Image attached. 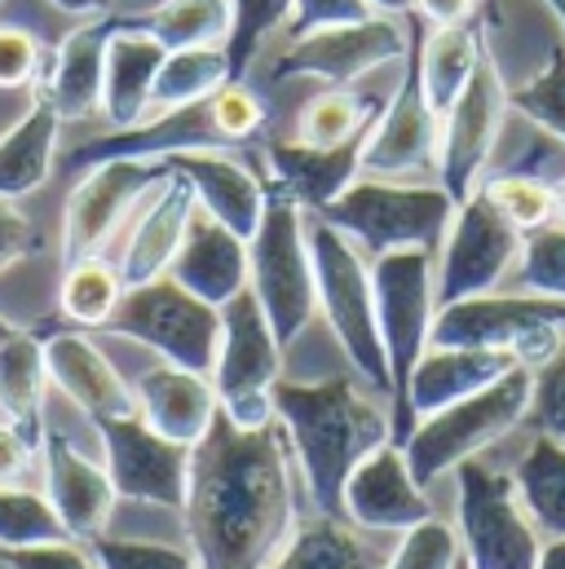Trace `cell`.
Here are the masks:
<instances>
[{
    "label": "cell",
    "instance_id": "10",
    "mask_svg": "<svg viewBox=\"0 0 565 569\" xmlns=\"http://www.w3.org/2000/svg\"><path fill=\"white\" fill-rule=\"evenodd\" d=\"M282 376V345L261 309V300L244 287L221 305V345L212 362V389L221 416L239 428L275 425V385Z\"/></svg>",
    "mask_w": 565,
    "mask_h": 569
},
{
    "label": "cell",
    "instance_id": "6",
    "mask_svg": "<svg viewBox=\"0 0 565 569\" xmlns=\"http://www.w3.org/2000/svg\"><path fill=\"white\" fill-rule=\"evenodd\" d=\"M305 234H309V257H314L318 309H323L336 345L345 349L358 380L389 393V362H385V345H380V327H376V287H371L367 257L323 217L305 212Z\"/></svg>",
    "mask_w": 565,
    "mask_h": 569
},
{
    "label": "cell",
    "instance_id": "21",
    "mask_svg": "<svg viewBox=\"0 0 565 569\" xmlns=\"http://www.w3.org/2000/svg\"><path fill=\"white\" fill-rule=\"evenodd\" d=\"M40 455H44V499L58 512L67 539H98L111 526V512L120 503L111 477L102 463H93L89 455H80L58 428L40 432Z\"/></svg>",
    "mask_w": 565,
    "mask_h": 569
},
{
    "label": "cell",
    "instance_id": "48",
    "mask_svg": "<svg viewBox=\"0 0 565 569\" xmlns=\"http://www.w3.org/2000/svg\"><path fill=\"white\" fill-rule=\"evenodd\" d=\"M376 9L367 0H291V13L282 22V36H305L318 27H340V22H363Z\"/></svg>",
    "mask_w": 565,
    "mask_h": 569
},
{
    "label": "cell",
    "instance_id": "29",
    "mask_svg": "<svg viewBox=\"0 0 565 569\" xmlns=\"http://www.w3.org/2000/svg\"><path fill=\"white\" fill-rule=\"evenodd\" d=\"M163 44L155 36H146L133 27H120L107 44V80H102V116L111 129H129L150 116V93H155V76L163 62Z\"/></svg>",
    "mask_w": 565,
    "mask_h": 569
},
{
    "label": "cell",
    "instance_id": "19",
    "mask_svg": "<svg viewBox=\"0 0 565 569\" xmlns=\"http://www.w3.org/2000/svg\"><path fill=\"white\" fill-rule=\"evenodd\" d=\"M340 517L358 530H389V535H403L433 517V503L398 441H380L371 455L358 459V468L340 490Z\"/></svg>",
    "mask_w": 565,
    "mask_h": 569
},
{
    "label": "cell",
    "instance_id": "18",
    "mask_svg": "<svg viewBox=\"0 0 565 569\" xmlns=\"http://www.w3.org/2000/svg\"><path fill=\"white\" fill-rule=\"evenodd\" d=\"M93 428H98L102 455H107L102 468H107L120 499L181 512L186 486H190V446L168 441L163 432L146 425L138 411L116 416V420H98Z\"/></svg>",
    "mask_w": 565,
    "mask_h": 569
},
{
    "label": "cell",
    "instance_id": "37",
    "mask_svg": "<svg viewBox=\"0 0 565 569\" xmlns=\"http://www.w3.org/2000/svg\"><path fill=\"white\" fill-rule=\"evenodd\" d=\"M133 27L155 36L163 49L226 44L230 36V0H163L146 13H133Z\"/></svg>",
    "mask_w": 565,
    "mask_h": 569
},
{
    "label": "cell",
    "instance_id": "58",
    "mask_svg": "<svg viewBox=\"0 0 565 569\" xmlns=\"http://www.w3.org/2000/svg\"><path fill=\"white\" fill-rule=\"evenodd\" d=\"M0 4H4V0H0Z\"/></svg>",
    "mask_w": 565,
    "mask_h": 569
},
{
    "label": "cell",
    "instance_id": "1",
    "mask_svg": "<svg viewBox=\"0 0 565 569\" xmlns=\"http://www.w3.org/2000/svg\"><path fill=\"white\" fill-rule=\"evenodd\" d=\"M279 420L239 428L217 411L190 446L186 543L199 569H261L296 526V495Z\"/></svg>",
    "mask_w": 565,
    "mask_h": 569
},
{
    "label": "cell",
    "instance_id": "17",
    "mask_svg": "<svg viewBox=\"0 0 565 569\" xmlns=\"http://www.w3.org/2000/svg\"><path fill=\"white\" fill-rule=\"evenodd\" d=\"M163 172H168L163 159H107L85 168L62 212V261L71 266L98 257Z\"/></svg>",
    "mask_w": 565,
    "mask_h": 569
},
{
    "label": "cell",
    "instance_id": "5",
    "mask_svg": "<svg viewBox=\"0 0 565 569\" xmlns=\"http://www.w3.org/2000/svg\"><path fill=\"white\" fill-rule=\"evenodd\" d=\"M531 398H535V367H513L495 385L416 420L403 441L416 481L428 490L437 477L455 472L464 459H477L482 450L504 441L522 420H531Z\"/></svg>",
    "mask_w": 565,
    "mask_h": 569
},
{
    "label": "cell",
    "instance_id": "41",
    "mask_svg": "<svg viewBox=\"0 0 565 569\" xmlns=\"http://www.w3.org/2000/svg\"><path fill=\"white\" fill-rule=\"evenodd\" d=\"M53 539H67V530L49 508V499L27 486H0V552L53 543Z\"/></svg>",
    "mask_w": 565,
    "mask_h": 569
},
{
    "label": "cell",
    "instance_id": "25",
    "mask_svg": "<svg viewBox=\"0 0 565 569\" xmlns=\"http://www.w3.org/2000/svg\"><path fill=\"white\" fill-rule=\"evenodd\" d=\"M168 279L181 283L190 296L208 300L212 309H221L248 287V239H239L235 230H226L221 221L195 208L186 239L168 266Z\"/></svg>",
    "mask_w": 565,
    "mask_h": 569
},
{
    "label": "cell",
    "instance_id": "32",
    "mask_svg": "<svg viewBox=\"0 0 565 569\" xmlns=\"http://www.w3.org/2000/svg\"><path fill=\"white\" fill-rule=\"evenodd\" d=\"M385 557L345 521V517H309L296 521L279 552L261 569H380Z\"/></svg>",
    "mask_w": 565,
    "mask_h": 569
},
{
    "label": "cell",
    "instance_id": "20",
    "mask_svg": "<svg viewBox=\"0 0 565 569\" xmlns=\"http://www.w3.org/2000/svg\"><path fill=\"white\" fill-rule=\"evenodd\" d=\"M133 13H98V18H85L80 27H71L53 53L44 58V71L36 80V98H44L58 120L67 124H80L89 116L102 111V80H107V44L120 27H129Z\"/></svg>",
    "mask_w": 565,
    "mask_h": 569
},
{
    "label": "cell",
    "instance_id": "7",
    "mask_svg": "<svg viewBox=\"0 0 565 569\" xmlns=\"http://www.w3.org/2000/svg\"><path fill=\"white\" fill-rule=\"evenodd\" d=\"M433 257L424 248L385 252L371 261V287H376V327L389 362V437L403 446L412 432L407 416V385L412 371L433 340L437 296H433Z\"/></svg>",
    "mask_w": 565,
    "mask_h": 569
},
{
    "label": "cell",
    "instance_id": "12",
    "mask_svg": "<svg viewBox=\"0 0 565 569\" xmlns=\"http://www.w3.org/2000/svg\"><path fill=\"white\" fill-rule=\"evenodd\" d=\"M102 331L155 349L172 367L212 376L217 345H221V309H212L208 300L190 296L186 287L163 274L155 283L125 287V296Z\"/></svg>",
    "mask_w": 565,
    "mask_h": 569
},
{
    "label": "cell",
    "instance_id": "34",
    "mask_svg": "<svg viewBox=\"0 0 565 569\" xmlns=\"http://www.w3.org/2000/svg\"><path fill=\"white\" fill-rule=\"evenodd\" d=\"M513 486L539 535L565 539V437L539 428L513 468Z\"/></svg>",
    "mask_w": 565,
    "mask_h": 569
},
{
    "label": "cell",
    "instance_id": "40",
    "mask_svg": "<svg viewBox=\"0 0 565 569\" xmlns=\"http://www.w3.org/2000/svg\"><path fill=\"white\" fill-rule=\"evenodd\" d=\"M522 234L557 221V186L535 177V172H495V177H482L477 186Z\"/></svg>",
    "mask_w": 565,
    "mask_h": 569
},
{
    "label": "cell",
    "instance_id": "52",
    "mask_svg": "<svg viewBox=\"0 0 565 569\" xmlns=\"http://www.w3.org/2000/svg\"><path fill=\"white\" fill-rule=\"evenodd\" d=\"M412 13L428 27H450V22L477 18V0H412Z\"/></svg>",
    "mask_w": 565,
    "mask_h": 569
},
{
    "label": "cell",
    "instance_id": "2",
    "mask_svg": "<svg viewBox=\"0 0 565 569\" xmlns=\"http://www.w3.org/2000/svg\"><path fill=\"white\" fill-rule=\"evenodd\" d=\"M275 420L287 450L300 463L309 499L318 512L340 517V490L363 455L389 437V411L371 402L358 376L331 380H282L275 385Z\"/></svg>",
    "mask_w": 565,
    "mask_h": 569
},
{
    "label": "cell",
    "instance_id": "53",
    "mask_svg": "<svg viewBox=\"0 0 565 569\" xmlns=\"http://www.w3.org/2000/svg\"><path fill=\"white\" fill-rule=\"evenodd\" d=\"M53 9H62V13H71V18H98V13H111L116 9V0H49Z\"/></svg>",
    "mask_w": 565,
    "mask_h": 569
},
{
    "label": "cell",
    "instance_id": "51",
    "mask_svg": "<svg viewBox=\"0 0 565 569\" xmlns=\"http://www.w3.org/2000/svg\"><path fill=\"white\" fill-rule=\"evenodd\" d=\"M36 455V437L13 420H0V486H22Z\"/></svg>",
    "mask_w": 565,
    "mask_h": 569
},
{
    "label": "cell",
    "instance_id": "31",
    "mask_svg": "<svg viewBox=\"0 0 565 569\" xmlns=\"http://www.w3.org/2000/svg\"><path fill=\"white\" fill-rule=\"evenodd\" d=\"M44 336L13 327L0 318V416L27 428L31 437L44 432Z\"/></svg>",
    "mask_w": 565,
    "mask_h": 569
},
{
    "label": "cell",
    "instance_id": "39",
    "mask_svg": "<svg viewBox=\"0 0 565 569\" xmlns=\"http://www.w3.org/2000/svg\"><path fill=\"white\" fill-rule=\"evenodd\" d=\"M508 111L565 146V36L562 31H557V40L548 49V62L531 80H522V84L508 89Z\"/></svg>",
    "mask_w": 565,
    "mask_h": 569
},
{
    "label": "cell",
    "instance_id": "36",
    "mask_svg": "<svg viewBox=\"0 0 565 569\" xmlns=\"http://www.w3.org/2000/svg\"><path fill=\"white\" fill-rule=\"evenodd\" d=\"M380 98L371 93H354L349 84H331L327 93L309 98L300 107V120H296V142L309 146H345L354 138H367V129L376 124L380 116Z\"/></svg>",
    "mask_w": 565,
    "mask_h": 569
},
{
    "label": "cell",
    "instance_id": "4",
    "mask_svg": "<svg viewBox=\"0 0 565 569\" xmlns=\"http://www.w3.org/2000/svg\"><path fill=\"white\" fill-rule=\"evenodd\" d=\"M327 226H336L363 257L407 252L424 248L437 252L446 239V226L455 217V199L442 186H416L394 177H358L340 199H331L323 212Z\"/></svg>",
    "mask_w": 565,
    "mask_h": 569
},
{
    "label": "cell",
    "instance_id": "27",
    "mask_svg": "<svg viewBox=\"0 0 565 569\" xmlns=\"http://www.w3.org/2000/svg\"><path fill=\"white\" fill-rule=\"evenodd\" d=\"M133 402H138V416L146 425L181 446H195L221 411L212 376H199V371H186L172 362H155L141 371L133 385Z\"/></svg>",
    "mask_w": 565,
    "mask_h": 569
},
{
    "label": "cell",
    "instance_id": "45",
    "mask_svg": "<svg viewBox=\"0 0 565 569\" xmlns=\"http://www.w3.org/2000/svg\"><path fill=\"white\" fill-rule=\"evenodd\" d=\"M89 552H93L98 569H199L190 548L146 543V539H111V535H98V539H89Z\"/></svg>",
    "mask_w": 565,
    "mask_h": 569
},
{
    "label": "cell",
    "instance_id": "13",
    "mask_svg": "<svg viewBox=\"0 0 565 569\" xmlns=\"http://www.w3.org/2000/svg\"><path fill=\"white\" fill-rule=\"evenodd\" d=\"M517 257H522V230L482 190H473L464 203H455L446 239L433 257L437 309L495 291L504 283V274L517 266Z\"/></svg>",
    "mask_w": 565,
    "mask_h": 569
},
{
    "label": "cell",
    "instance_id": "14",
    "mask_svg": "<svg viewBox=\"0 0 565 569\" xmlns=\"http://www.w3.org/2000/svg\"><path fill=\"white\" fill-rule=\"evenodd\" d=\"M412 22L371 13L363 22H340V27H318L305 36H291L275 58L270 76L275 80H323V84H354L376 67H389L407 53Z\"/></svg>",
    "mask_w": 565,
    "mask_h": 569
},
{
    "label": "cell",
    "instance_id": "42",
    "mask_svg": "<svg viewBox=\"0 0 565 569\" xmlns=\"http://www.w3.org/2000/svg\"><path fill=\"white\" fill-rule=\"evenodd\" d=\"M517 279L522 291L562 300L565 305V221H548L531 234H522V257H517Z\"/></svg>",
    "mask_w": 565,
    "mask_h": 569
},
{
    "label": "cell",
    "instance_id": "3",
    "mask_svg": "<svg viewBox=\"0 0 565 569\" xmlns=\"http://www.w3.org/2000/svg\"><path fill=\"white\" fill-rule=\"evenodd\" d=\"M266 138V102L244 89V80L221 84L212 98L155 111L129 129H111L93 142L76 146L71 163L93 168L107 159H168V154H190V150H239L257 146Z\"/></svg>",
    "mask_w": 565,
    "mask_h": 569
},
{
    "label": "cell",
    "instance_id": "8",
    "mask_svg": "<svg viewBox=\"0 0 565 569\" xmlns=\"http://www.w3.org/2000/svg\"><path fill=\"white\" fill-rule=\"evenodd\" d=\"M266 190L270 194H266L261 226L248 239V291L261 300L282 353H287L296 345V336L318 313L314 257H309V234H305V208L291 203L275 186H266Z\"/></svg>",
    "mask_w": 565,
    "mask_h": 569
},
{
    "label": "cell",
    "instance_id": "47",
    "mask_svg": "<svg viewBox=\"0 0 565 569\" xmlns=\"http://www.w3.org/2000/svg\"><path fill=\"white\" fill-rule=\"evenodd\" d=\"M531 420L544 432L565 437V340L562 349L535 367V398H531Z\"/></svg>",
    "mask_w": 565,
    "mask_h": 569
},
{
    "label": "cell",
    "instance_id": "55",
    "mask_svg": "<svg viewBox=\"0 0 565 569\" xmlns=\"http://www.w3.org/2000/svg\"><path fill=\"white\" fill-rule=\"evenodd\" d=\"M376 13H389V18H407L412 13V0H367Z\"/></svg>",
    "mask_w": 565,
    "mask_h": 569
},
{
    "label": "cell",
    "instance_id": "54",
    "mask_svg": "<svg viewBox=\"0 0 565 569\" xmlns=\"http://www.w3.org/2000/svg\"><path fill=\"white\" fill-rule=\"evenodd\" d=\"M539 569H565V539H544Z\"/></svg>",
    "mask_w": 565,
    "mask_h": 569
},
{
    "label": "cell",
    "instance_id": "56",
    "mask_svg": "<svg viewBox=\"0 0 565 569\" xmlns=\"http://www.w3.org/2000/svg\"><path fill=\"white\" fill-rule=\"evenodd\" d=\"M548 9H553V18H557V31L565 36V0H544Z\"/></svg>",
    "mask_w": 565,
    "mask_h": 569
},
{
    "label": "cell",
    "instance_id": "43",
    "mask_svg": "<svg viewBox=\"0 0 565 569\" xmlns=\"http://www.w3.org/2000/svg\"><path fill=\"white\" fill-rule=\"evenodd\" d=\"M291 13V0H230V36H226V58H230V76L244 80V71L252 67L257 49L282 31Z\"/></svg>",
    "mask_w": 565,
    "mask_h": 569
},
{
    "label": "cell",
    "instance_id": "57",
    "mask_svg": "<svg viewBox=\"0 0 565 569\" xmlns=\"http://www.w3.org/2000/svg\"><path fill=\"white\" fill-rule=\"evenodd\" d=\"M557 217L565 221V177L557 181Z\"/></svg>",
    "mask_w": 565,
    "mask_h": 569
},
{
    "label": "cell",
    "instance_id": "15",
    "mask_svg": "<svg viewBox=\"0 0 565 569\" xmlns=\"http://www.w3.org/2000/svg\"><path fill=\"white\" fill-rule=\"evenodd\" d=\"M504 120H508V84H504L495 58L486 53L482 67L473 71V80L464 84V93L442 111L437 186L455 203H464L482 186L490 154L499 146V133H504Z\"/></svg>",
    "mask_w": 565,
    "mask_h": 569
},
{
    "label": "cell",
    "instance_id": "30",
    "mask_svg": "<svg viewBox=\"0 0 565 569\" xmlns=\"http://www.w3.org/2000/svg\"><path fill=\"white\" fill-rule=\"evenodd\" d=\"M416 53H420L424 93H428L433 111L442 116L464 93V84L473 80V71L482 67V58L490 49H486V31L477 18L450 22V27H428V36H424V18H416Z\"/></svg>",
    "mask_w": 565,
    "mask_h": 569
},
{
    "label": "cell",
    "instance_id": "24",
    "mask_svg": "<svg viewBox=\"0 0 565 569\" xmlns=\"http://www.w3.org/2000/svg\"><path fill=\"white\" fill-rule=\"evenodd\" d=\"M195 190L181 172H163L155 181V190L146 194V208H141L138 226L120 252V279L125 287H141V283H155L168 274L181 239H186V226L195 217Z\"/></svg>",
    "mask_w": 565,
    "mask_h": 569
},
{
    "label": "cell",
    "instance_id": "23",
    "mask_svg": "<svg viewBox=\"0 0 565 569\" xmlns=\"http://www.w3.org/2000/svg\"><path fill=\"white\" fill-rule=\"evenodd\" d=\"M172 172H181L195 190L199 212L235 230L239 239H252L266 212V177L235 159L230 150H190V154H168L163 159Z\"/></svg>",
    "mask_w": 565,
    "mask_h": 569
},
{
    "label": "cell",
    "instance_id": "50",
    "mask_svg": "<svg viewBox=\"0 0 565 569\" xmlns=\"http://www.w3.org/2000/svg\"><path fill=\"white\" fill-rule=\"evenodd\" d=\"M40 248H44V239H40V230L31 226V217L18 212L13 199H0V274L13 270L18 261L36 257Z\"/></svg>",
    "mask_w": 565,
    "mask_h": 569
},
{
    "label": "cell",
    "instance_id": "38",
    "mask_svg": "<svg viewBox=\"0 0 565 569\" xmlns=\"http://www.w3.org/2000/svg\"><path fill=\"white\" fill-rule=\"evenodd\" d=\"M120 296H125L120 266L102 261V252H98V257H85V261L67 266L62 287H58V313L80 331H102L107 318L116 313Z\"/></svg>",
    "mask_w": 565,
    "mask_h": 569
},
{
    "label": "cell",
    "instance_id": "46",
    "mask_svg": "<svg viewBox=\"0 0 565 569\" xmlns=\"http://www.w3.org/2000/svg\"><path fill=\"white\" fill-rule=\"evenodd\" d=\"M44 44L22 27H0V89H27L44 71Z\"/></svg>",
    "mask_w": 565,
    "mask_h": 569
},
{
    "label": "cell",
    "instance_id": "33",
    "mask_svg": "<svg viewBox=\"0 0 565 569\" xmlns=\"http://www.w3.org/2000/svg\"><path fill=\"white\" fill-rule=\"evenodd\" d=\"M58 138H62L58 111L44 98H36L18 116V124L0 138V199H22L49 181L58 159Z\"/></svg>",
    "mask_w": 565,
    "mask_h": 569
},
{
    "label": "cell",
    "instance_id": "22",
    "mask_svg": "<svg viewBox=\"0 0 565 569\" xmlns=\"http://www.w3.org/2000/svg\"><path fill=\"white\" fill-rule=\"evenodd\" d=\"M44 371H49V385H58L93 425L138 411L133 385L80 327H62L44 336Z\"/></svg>",
    "mask_w": 565,
    "mask_h": 569
},
{
    "label": "cell",
    "instance_id": "28",
    "mask_svg": "<svg viewBox=\"0 0 565 569\" xmlns=\"http://www.w3.org/2000/svg\"><path fill=\"white\" fill-rule=\"evenodd\" d=\"M513 367H526L517 362L513 353H499V349H468V345H428L424 358L412 371V385H407V416L412 428L416 420L495 385L499 376H508Z\"/></svg>",
    "mask_w": 565,
    "mask_h": 569
},
{
    "label": "cell",
    "instance_id": "9",
    "mask_svg": "<svg viewBox=\"0 0 565 569\" xmlns=\"http://www.w3.org/2000/svg\"><path fill=\"white\" fill-rule=\"evenodd\" d=\"M455 535L468 569H539L544 535L522 508L513 472L464 459L455 468Z\"/></svg>",
    "mask_w": 565,
    "mask_h": 569
},
{
    "label": "cell",
    "instance_id": "11",
    "mask_svg": "<svg viewBox=\"0 0 565 569\" xmlns=\"http://www.w3.org/2000/svg\"><path fill=\"white\" fill-rule=\"evenodd\" d=\"M565 340V305L544 300L531 291L504 296H468L455 305H442L433 318L428 345H468V349H499L513 353L526 367H544Z\"/></svg>",
    "mask_w": 565,
    "mask_h": 569
},
{
    "label": "cell",
    "instance_id": "49",
    "mask_svg": "<svg viewBox=\"0 0 565 569\" xmlns=\"http://www.w3.org/2000/svg\"><path fill=\"white\" fill-rule=\"evenodd\" d=\"M4 569H98L89 543L80 539H53V543H36V548H9L0 552Z\"/></svg>",
    "mask_w": 565,
    "mask_h": 569
},
{
    "label": "cell",
    "instance_id": "44",
    "mask_svg": "<svg viewBox=\"0 0 565 569\" xmlns=\"http://www.w3.org/2000/svg\"><path fill=\"white\" fill-rule=\"evenodd\" d=\"M459 561H464V557H459V535H455V526L428 517L420 526L403 530L398 548L385 557L380 569H459Z\"/></svg>",
    "mask_w": 565,
    "mask_h": 569
},
{
    "label": "cell",
    "instance_id": "16",
    "mask_svg": "<svg viewBox=\"0 0 565 569\" xmlns=\"http://www.w3.org/2000/svg\"><path fill=\"white\" fill-rule=\"evenodd\" d=\"M412 22V40L403 53V80L394 89V98L380 107L376 124L367 129L363 142V177H416V172H437V138H442V116L433 111L428 93L420 80V53H416V18Z\"/></svg>",
    "mask_w": 565,
    "mask_h": 569
},
{
    "label": "cell",
    "instance_id": "26",
    "mask_svg": "<svg viewBox=\"0 0 565 569\" xmlns=\"http://www.w3.org/2000/svg\"><path fill=\"white\" fill-rule=\"evenodd\" d=\"M363 142L367 138H354L345 146L266 142V163H270L266 186L282 190L305 212H323L363 177Z\"/></svg>",
    "mask_w": 565,
    "mask_h": 569
},
{
    "label": "cell",
    "instance_id": "35",
    "mask_svg": "<svg viewBox=\"0 0 565 569\" xmlns=\"http://www.w3.org/2000/svg\"><path fill=\"white\" fill-rule=\"evenodd\" d=\"M230 58L226 44H195V49H168L155 76V93L150 107L155 111H172V107H190L212 98L221 84H230Z\"/></svg>",
    "mask_w": 565,
    "mask_h": 569
}]
</instances>
